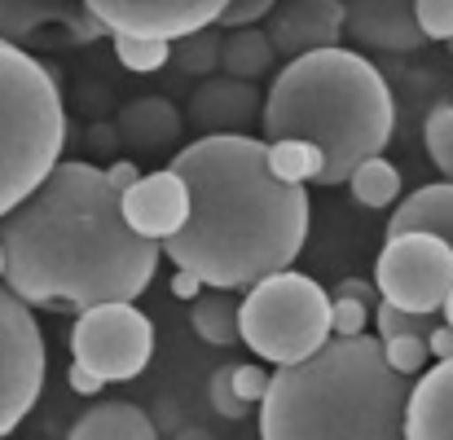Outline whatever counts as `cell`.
Segmentation results:
<instances>
[{
  "mask_svg": "<svg viewBox=\"0 0 453 440\" xmlns=\"http://www.w3.org/2000/svg\"><path fill=\"white\" fill-rule=\"evenodd\" d=\"M330 299H361V304H370V299H383V291H379V282H365V278H343V282L330 291Z\"/></svg>",
  "mask_w": 453,
  "mask_h": 440,
  "instance_id": "obj_34",
  "label": "cell"
},
{
  "mask_svg": "<svg viewBox=\"0 0 453 440\" xmlns=\"http://www.w3.org/2000/svg\"><path fill=\"white\" fill-rule=\"evenodd\" d=\"M423 142H427L432 163L445 172V181H453V102L432 106V115L423 124Z\"/></svg>",
  "mask_w": 453,
  "mask_h": 440,
  "instance_id": "obj_27",
  "label": "cell"
},
{
  "mask_svg": "<svg viewBox=\"0 0 453 440\" xmlns=\"http://www.w3.org/2000/svg\"><path fill=\"white\" fill-rule=\"evenodd\" d=\"M418 27L427 40L453 44V0H418Z\"/></svg>",
  "mask_w": 453,
  "mask_h": 440,
  "instance_id": "obj_31",
  "label": "cell"
},
{
  "mask_svg": "<svg viewBox=\"0 0 453 440\" xmlns=\"http://www.w3.org/2000/svg\"><path fill=\"white\" fill-rule=\"evenodd\" d=\"M273 9H278V0H229L216 27H225V31L260 27V22H269V13H273Z\"/></svg>",
  "mask_w": 453,
  "mask_h": 440,
  "instance_id": "obj_30",
  "label": "cell"
},
{
  "mask_svg": "<svg viewBox=\"0 0 453 440\" xmlns=\"http://www.w3.org/2000/svg\"><path fill=\"white\" fill-rule=\"evenodd\" d=\"M111 35L146 40H185L203 27H216L229 0H84Z\"/></svg>",
  "mask_w": 453,
  "mask_h": 440,
  "instance_id": "obj_11",
  "label": "cell"
},
{
  "mask_svg": "<svg viewBox=\"0 0 453 440\" xmlns=\"http://www.w3.org/2000/svg\"><path fill=\"white\" fill-rule=\"evenodd\" d=\"M189 326L203 344L234 348V344H242V299H234V291H211L207 287L189 308Z\"/></svg>",
  "mask_w": 453,
  "mask_h": 440,
  "instance_id": "obj_20",
  "label": "cell"
},
{
  "mask_svg": "<svg viewBox=\"0 0 453 440\" xmlns=\"http://www.w3.org/2000/svg\"><path fill=\"white\" fill-rule=\"evenodd\" d=\"M234 383H238V392H242V401L247 405H265V397H269V388H273V370H265V366H234Z\"/></svg>",
  "mask_w": 453,
  "mask_h": 440,
  "instance_id": "obj_33",
  "label": "cell"
},
{
  "mask_svg": "<svg viewBox=\"0 0 453 440\" xmlns=\"http://www.w3.org/2000/svg\"><path fill=\"white\" fill-rule=\"evenodd\" d=\"M414 383L383 357L379 335L330 339L317 357L273 370L260 440H410Z\"/></svg>",
  "mask_w": 453,
  "mask_h": 440,
  "instance_id": "obj_3",
  "label": "cell"
},
{
  "mask_svg": "<svg viewBox=\"0 0 453 440\" xmlns=\"http://www.w3.org/2000/svg\"><path fill=\"white\" fill-rule=\"evenodd\" d=\"M273 62H278V49H273L269 31H260V27H238V31L225 35L220 75H234V80H260Z\"/></svg>",
  "mask_w": 453,
  "mask_h": 440,
  "instance_id": "obj_21",
  "label": "cell"
},
{
  "mask_svg": "<svg viewBox=\"0 0 453 440\" xmlns=\"http://www.w3.org/2000/svg\"><path fill=\"white\" fill-rule=\"evenodd\" d=\"M343 27H348V13L339 0H278L265 31H269L273 49L296 62L317 49H339Z\"/></svg>",
  "mask_w": 453,
  "mask_h": 440,
  "instance_id": "obj_15",
  "label": "cell"
},
{
  "mask_svg": "<svg viewBox=\"0 0 453 440\" xmlns=\"http://www.w3.org/2000/svg\"><path fill=\"white\" fill-rule=\"evenodd\" d=\"M383 357H388V366H392L396 374L414 379V374H423L432 348H427V339H388V344H383Z\"/></svg>",
  "mask_w": 453,
  "mask_h": 440,
  "instance_id": "obj_29",
  "label": "cell"
},
{
  "mask_svg": "<svg viewBox=\"0 0 453 440\" xmlns=\"http://www.w3.org/2000/svg\"><path fill=\"white\" fill-rule=\"evenodd\" d=\"M334 299L308 274L282 269L242 295V344L269 366H300L334 339Z\"/></svg>",
  "mask_w": 453,
  "mask_h": 440,
  "instance_id": "obj_6",
  "label": "cell"
},
{
  "mask_svg": "<svg viewBox=\"0 0 453 440\" xmlns=\"http://www.w3.org/2000/svg\"><path fill=\"white\" fill-rule=\"evenodd\" d=\"M203 291H207V282H203L198 274H185V269H176V278H172V295H176V299H198Z\"/></svg>",
  "mask_w": 453,
  "mask_h": 440,
  "instance_id": "obj_37",
  "label": "cell"
},
{
  "mask_svg": "<svg viewBox=\"0 0 453 440\" xmlns=\"http://www.w3.org/2000/svg\"><path fill=\"white\" fill-rule=\"evenodd\" d=\"M0 35L35 53L58 44H93L111 31L84 0H0Z\"/></svg>",
  "mask_w": 453,
  "mask_h": 440,
  "instance_id": "obj_10",
  "label": "cell"
},
{
  "mask_svg": "<svg viewBox=\"0 0 453 440\" xmlns=\"http://www.w3.org/2000/svg\"><path fill=\"white\" fill-rule=\"evenodd\" d=\"M348 13L343 40L361 53V49H379V53H414L427 44L423 27H418V0H339Z\"/></svg>",
  "mask_w": 453,
  "mask_h": 440,
  "instance_id": "obj_12",
  "label": "cell"
},
{
  "mask_svg": "<svg viewBox=\"0 0 453 440\" xmlns=\"http://www.w3.org/2000/svg\"><path fill=\"white\" fill-rule=\"evenodd\" d=\"M71 361L102 374L106 383L137 379L154 357V321L137 304H97L71 326Z\"/></svg>",
  "mask_w": 453,
  "mask_h": 440,
  "instance_id": "obj_7",
  "label": "cell"
},
{
  "mask_svg": "<svg viewBox=\"0 0 453 440\" xmlns=\"http://www.w3.org/2000/svg\"><path fill=\"white\" fill-rule=\"evenodd\" d=\"M207 397H211V410H216L220 419H247V414L256 410V405L242 401V392H238V383H234V366H225V370L211 374Z\"/></svg>",
  "mask_w": 453,
  "mask_h": 440,
  "instance_id": "obj_28",
  "label": "cell"
},
{
  "mask_svg": "<svg viewBox=\"0 0 453 440\" xmlns=\"http://www.w3.org/2000/svg\"><path fill=\"white\" fill-rule=\"evenodd\" d=\"M9 291L31 308L88 313L133 304L154 282L163 243L142 238L119 207L106 167L62 158L53 176L0 220Z\"/></svg>",
  "mask_w": 453,
  "mask_h": 440,
  "instance_id": "obj_1",
  "label": "cell"
},
{
  "mask_svg": "<svg viewBox=\"0 0 453 440\" xmlns=\"http://www.w3.org/2000/svg\"><path fill=\"white\" fill-rule=\"evenodd\" d=\"M9 274V251H4V238H0V278Z\"/></svg>",
  "mask_w": 453,
  "mask_h": 440,
  "instance_id": "obj_40",
  "label": "cell"
},
{
  "mask_svg": "<svg viewBox=\"0 0 453 440\" xmlns=\"http://www.w3.org/2000/svg\"><path fill=\"white\" fill-rule=\"evenodd\" d=\"M396 234H436L453 247V181H432L405 194L388 220V238Z\"/></svg>",
  "mask_w": 453,
  "mask_h": 440,
  "instance_id": "obj_17",
  "label": "cell"
},
{
  "mask_svg": "<svg viewBox=\"0 0 453 440\" xmlns=\"http://www.w3.org/2000/svg\"><path fill=\"white\" fill-rule=\"evenodd\" d=\"M44 370L49 348L31 317V304L0 287V440L31 414L44 388Z\"/></svg>",
  "mask_w": 453,
  "mask_h": 440,
  "instance_id": "obj_9",
  "label": "cell"
},
{
  "mask_svg": "<svg viewBox=\"0 0 453 440\" xmlns=\"http://www.w3.org/2000/svg\"><path fill=\"white\" fill-rule=\"evenodd\" d=\"M269 163L287 185H308V181H321L326 150L312 142H269Z\"/></svg>",
  "mask_w": 453,
  "mask_h": 440,
  "instance_id": "obj_23",
  "label": "cell"
},
{
  "mask_svg": "<svg viewBox=\"0 0 453 440\" xmlns=\"http://www.w3.org/2000/svg\"><path fill=\"white\" fill-rule=\"evenodd\" d=\"M449 53H453V44H449Z\"/></svg>",
  "mask_w": 453,
  "mask_h": 440,
  "instance_id": "obj_42",
  "label": "cell"
},
{
  "mask_svg": "<svg viewBox=\"0 0 453 440\" xmlns=\"http://www.w3.org/2000/svg\"><path fill=\"white\" fill-rule=\"evenodd\" d=\"M445 326H453V291H449V299H445Z\"/></svg>",
  "mask_w": 453,
  "mask_h": 440,
  "instance_id": "obj_41",
  "label": "cell"
},
{
  "mask_svg": "<svg viewBox=\"0 0 453 440\" xmlns=\"http://www.w3.org/2000/svg\"><path fill=\"white\" fill-rule=\"evenodd\" d=\"M119 207H124V220H128L142 238L167 243V238H176V234L185 229L194 198H189L185 176L172 172V167H163V172L142 176L128 194H119Z\"/></svg>",
  "mask_w": 453,
  "mask_h": 440,
  "instance_id": "obj_13",
  "label": "cell"
},
{
  "mask_svg": "<svg viewBox=\"0 0 453 440\" xmlns=\"http://www.w3.org/2000/svg\"><path fill=\"white\" fill-rule=\"evenodd\" d=\"M66 440H158V428L150 423V414L133 401H106L84 410Z\"/></svg>",
  "mask_w": 453,
  "mask_h": 440,
  "instance_id": "obj_19",
  "label": "cell"
},
{
  "mask_svg": "<svg viewBox=\"0 0 453 440\" xmlns=\"http://www.w3.org/2000/svg\"><path fill=\"white\" fill-rule=\"evenodd\" d=\"M396 102L388 80L357 49H317L287 62L265 93V142H312L326 150L317 185H348L365 158L392 142Z\"/></svg>",
  "mask_w": 453,
  "mask_h": 440,
  "instance_id": "obj_4",
  "label": "cell"
},
{
  "mask_svg": "<svg viewBox=\"0 0 453 440\" xmlns=\"http://www.w3.org/2000/svg\"><path fill=\"white\" fill-rule=\"evenodd\" d=\"M334 339H357V335H365V326H370V304H361V299H334Z\"/></svg>",
  "mask_w": 453,
  "mask_h": 440,
  "instance_id": "obj_32",
  "label": "cell"
},
{
  "mask_svg": "<svg viewBox=\"0 0 453 440\" xmlns=\"http://www.w3.org/2000/svg\"><path fill=\"white\" fill-rule=\"evenodd\" d=\"M66 383H71V392H80V397H97V392L106 388L102 374H93V370H84V366H75V361H71V370H66Z\"/></svg>",
  "mask_w": 453,
  "mask_h": 440,
  "instance_id": "obj_36",
  "label": "cell"
},
{
  "mask_svg": "<svg viewBox=\"0 0 453 440\" xmlns=\"http://www.w3.org/2000/svg\"><path fill=\"white\" fill-rule=\"evenodd\" d=\"M220 53H225V40H220V27H203L185 40L172 44V62L185 71V75H216L220 71Z\"/></svg>",
  "mask_w": 453,
  "mask_h": 440,
  "instance_id": "obj_24",
  "label": "cell"
},
{
  "mask_svg": "<svg viewBox=\"0 0 453 440\" xmlns=\"http://www.w3.org/2000/svg\"><path fill=\"white\" fill-rule=\"evenodd\" d=\"M142 176H146V172H142V167H137L133 158H115V163L106 167V181H111V185L119 189V194H128V189H133V185H137Z\"/></svg>",
  "mask_w": 453,
  "mask_h": 440,
  "instance_id": "obj_35",
  "label": "cell"
},
{
  "mask_svg": "<svg viewBox=\"0 0 453 440\" xmlns=\"http://www.w3.org/2000/svg\"><path fill=\"white\" fill-rule=\"evenodd\" d=\"M348 189H352V198H357L361 207H392V203L401 198V172H396V163H388V158L379 154V158H365V163L352 172Z\"/></svg>",
  "mask_w": 453,
  "mask_h": 440,
  "instance_id": "obj_22",
  "label": "cell"
},
{
  "mask_svg": "<svg viewBox=\"0 0 453 440\" xmlns=\"http://www.w3.org/2000/svg\"><path fill=\"white\" fill-rule=\"evenodd\" d=\"M189 185V220L163 256L211 291H251L291 269L308 238V189L287 185L265 137H198L167 158Z\"/></svg>",
  "mask_w": 453,
  "mask_h": 440,
  "instance_id": "obj_2",
  "label": "cell"
},
{
  "mask_svg": "<svg viewBox=\"0 0 453 440\" xmlns=\"http://www.w3.org/2000/svg\"><path fill=\"white\" fill-rule=\"evenodd\" d=\"M427 348H432L436 361H453V326H441V330L427 339Z\"/></svg>",
  "mask_w": 453,
  "mask_h": 440,
  "instance_id": "obj_38",
  "label": "cell"
},
{
  "mask_svg": "<svg viewBox=\"0 0 453 440\" xmlns=\"http://www.w3.org/2000/svg\"><path fill=\"white\" fill-rule=\"evenodd\" d=\"M115 137L133 150H167L180 137V111L167 97H137L115 115Z\"/></svg>",
  "mask_w": 453,
  "mask_h": 440,
  "instance_id": "obj_18",
  "label": "cell"
},
{
  "mask_svg": "<svg viewBox=\"0 0 453 440\" xmlns=\"http://www.w3.org/2000/svg\"><path fill=\"white\" fill-rule=\"evenodd\" d=\"M374 282L396 308L445 313V299L453 291V247L436 234H396L379 251Z\"/></svg>",
  "mask_w": 453,
  "mask_h": 440,
  "instance_id": "obj_8",
  "label": "cell"
},
{
  "mask_svg": "<svg viewBox=\"0 0 453 440\" xmlns=\"http://www.w3.org/2000/svg\"><path fill=\"white\" fill-rule=\"evenodd\" d=\"M410 440H453V361H436L418 374L410 414H405Z\"/></svg>",
  "mask_w": 453,
  "mask_h": 440,
  "instance_id": "obj_16",
  "label": "cell"
},
{
  "mask_svg": "<svg viewBox=\"0 0 453 440\" xmlns=\"http://www.w3.org/2000/svg\"><path fill=\"white\" fill-rule=\"evenodd\" d=\"M176 440H211V436H207L203 428H180V432H176Z\"/></svg>",
  "mask_w": 453,
  "mask_h": 440,
  "instance_id": "obj_39",
  "label": "cell"
},
{
  "mask_svg": "<svg viewBox=\"0 0 453 440\" xmlns=\"http://www.w3.org/2000/svg\"><path fill=\"white\" fill-rule=\"evenodd\" d=\"M445 326V313H410V308H396V304H379L374 308V330L379 339H432L436 330Z\"/></svg>",
  "mask_w": 453,
  "mask_h": 440,
  "instance_id": "obj_25",
  "label": "cell"
},
{
  "mask_svg": "<svg viewBox=\"0 0 453 440\" xmlns=\"http://www.w3.org/2000/svg\"><path fill=\"white\" fill-rule=\"evenodd\" d=\"M189 124L203 128V137H251V124H265V97L251 80L211 75L189 97Z\"/></svg>",
  "mask_w": 453,
  "mask_h": 440,
  "instance_id": "obj_14",
  "label": "cell"
},
{
  "mask_svg": "<svg viewBox=\"0 0 453 440\" xmlns=\"http://www.w3.org/2000/svg\"><path fill=\"white\" fill-rule=\"evenodd\" d=\"M115 58L133 75H150L172 62V40H146V35H115Z\"/></svg>",
  "mask_w": 453,
  "mask_h": 440,
  "instance_id": "obj_26",
  "label": "cell"
},
{
  "mask_svg": "<svg viewBox=\"0 0 453 440\" xmlns=\"http://www.w3.org/2000/svg\"><path fill=\"white\" fill-rule=\"evenodd\" d=\"M66 111L53 71L0 35V220L62 163Z\"/></svg>",
  "mask_w": 453,
  "mask_h": 440,
  "instance_id": "obj_5",
  "label": "cell"
}]
</instances>
